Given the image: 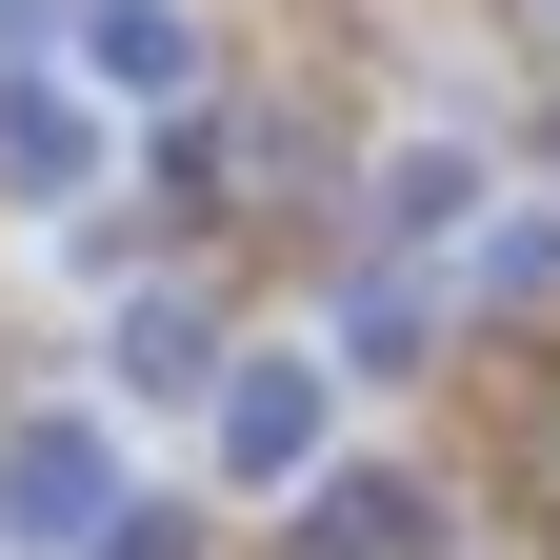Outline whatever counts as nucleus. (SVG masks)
<instances>
[{"label":"nucleus","mask_w":560,"mask_h":560,"mask_svg":"<svg viewBox=\"0 0 560 560\" xmlns=\"http://www.w3.org/2000/svg\"><path fill=\"white\" fill-rule=\"evenodd\" d=\"M0 180H21V200H40V221H60V200H81V180H101V120H81V101H60V81H0Z\"/></svg>","instance_id":"20e7f679"},{"label":"nucleus","mask_w":560,"mask_h":560,"mask_svg":"<svg viewBox=\"0 0 560 560\" xmlns=\"http://www.w3.org/2000/svg\"><path fill=\"white\" fill-rule=\"evenodd\" d=\"M301 540H320V560H400V540H420V501H400V480H320Z\"/></svg>","instance_id":"39448f33"},{"label":"nucleus","mask_w":560,"mask_h":560,"mask_svg":"<svg viewBox=\"0 0 560 560\" xmlns=\"http://www.w3.org/2000/svg\"><path fill=\"white\" fill-rule=\"evenodd\" d=\"M221 480H320V361H241L221 381Z\"/></svg>","instance_id":"f03ea898"},{"label":"nucleus","mask_w":560,"mask_h":560,"mask_svg":"<svg viewBox=\"0 0 560 560\" xmlns=\"http://www.w3.org/2000/svg\"><path fill=\"white\" fill-rule=\"evenodd\" d=\"M81 81H101V101H180V81H200L180 0H81Z\"/></svg>","instance_id":"7ed1b4c3"},{"label":"nucleus","mask_w":560,"mask_h":560,"mask_svg":"<svg viewBox=\"0 0 560 560\" xmlns=\"http://www.w3.org/2000/svg\"><path fill=\"white\" fill-rule=\"evenodd\" d=\"M101 521H120V441L81 400L21 420V441H0V540H101Z\"/></svg>","instance_id":"f257e3e1"},{"label":"nucleus","mask_w":560,"mask_h":560,"mask_svg":"<svg viewBox=\"0 0 560 560\" xmlns=\"http://www.w3.org/2000/svg\"><path fill=\"white\" fill-rule=\"evenodd\" d=\"M441 221H460V140H420V161L381 180V241H441Z\"/></svg>","instance_id":"0eeeda50"},{"label":"nucleus","mask_w":560,"mask_h":560,"mask_svg":"<svg viewBox=\"0 0 560 560\" xmlns=\"http://www.w3.org/2000/svg\"><path fill=\"white\" fill-rule=\"evenodd\" d=\"M200 361H221V340H200V301H140V320H120V381H140V400H180Z\"/></svg>","instance_id":"423d86ee"}]
</instances>
